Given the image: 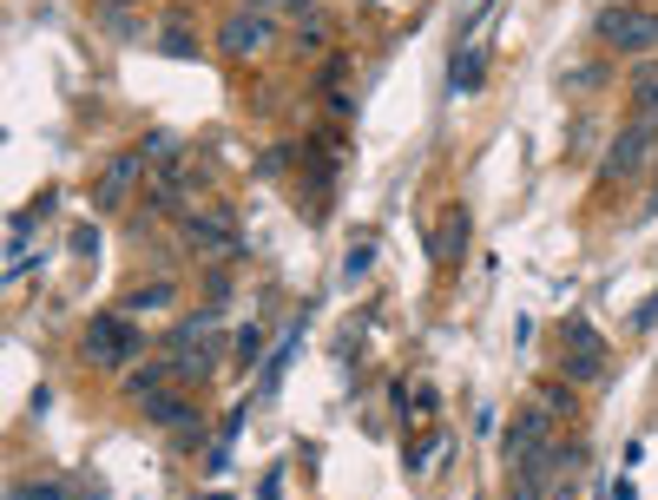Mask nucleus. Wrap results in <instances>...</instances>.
I'll list each match as a JSON object with an SVG mask.
<instances>
[{
    "instance_id": "f257e3e1",
    "label": "nucleus",
    "mask_w": 658,
    "mask_h": 500,
    "mask_svg": "<svg viewBox=\"0 0 658 500\" xmlns=\"http://www.w3.org/2000/svg\"><path fill=\"white\" fill-rule=\"evenodd\" d=\"M79 356L92 362V369H106V375H126L132 356H146V336H139V323H132L126 310H106V316H92V323H86Z\"/></svg>"
},
{
    "instance_id": "f03ea898",
    "label": "nucleus",
    "mask_w": 658,
    "mask_h": 500,
    "mask_svg": "<svg viewBox=\"0 0 658 500\" xmlns=\"http://www.w3.org/2000/svg\"><path fill=\"white\" fill-rule=\"evenodd\" d=\"M592 40H606L612 53H658V7H632V0L599 7Z\"/></svg>"
},
{
    "instance_id": "7ed1b4c3",
    "label": "nucleus",
    "mask_w": 658,
    "mask_h": 500,
    "mask_svg": "<svg viewBox=\"0 0 658 500\" xmlns=\"http://www.w3.org/2000/svg\"><path fill=\"white\" fill-rule=\"evenodd\" d=\"M178 237H185V251H191V257H205V264H218V257H244V237H237L230 205H205V212H191Z\"/></svg>"
},
{
    "instance_id": "20e7f679",
    "label": "nucleus",
    "mask_w": 658,
    "mask_h": 500,
    "mask_svg": "<svg viewBox=\"0 0 658 500\" xmlns=\"http://www.w3.org/2000/svg\"><path fill=\"white\" fill-rule=\"evenodd\" d=\"M547 441H553V415H547L540 402H527V409H513V422L501 429V461L520 468V461H533Z\"/></svg>"
},
{
    "instance_id": "39448f33",
    "label": "nucleus",
    "mask_w": 658,
    "mask_h": 500,
    "mask_svg": "<svg viewBox=\"0 0 658 500\" xmlns=\"http://www.w3.org/2000/svg\"><path fill=\"white\" fill-rule=\"evenodd\" d=\"M567 343H573V356L560 362L567 369V382H606V336L586 323V316H567V330H560Z\"/></svg>"
},
{
    "instance_id": "423d86ee",
    "label": "nucleus",
    "mask_w": 658,
    "mask_h": 500,
    "mask_svg": "<svg viewBox=\"0 0 658 500\" xmlns=\"http://www.w3.org/2000/svg\"><path fill=\"white\" fill-rule=\"evenodd\" d=\"M277 40V27H271V13H251V7H237L230 20L218 27V47L230 53V60H257L264 47Z\"/></svg>"
},
{
    "instance_id": "0eeeda50",
    "label": "nucleus",
    "mask_w": 658,
    "mask_h": 500,
    "mask_svg": "<svg viewBox=\"0 0 658 500\" xmlns=\"http://www.w3.org/2000/svg\"><path fill=\"white\" fill-rule=\"evenodd\" d=\"M139 171H146V151H139V145H132V151H119V158L99 171V185H92V212H126V198H132Z\"/></svg>"
},
{
    "instance_id": "6e6552de",
    "label": "nucleus",
    "mask_w": 658,
    "mask_h": 500,
    "mask_svg": "<svg viewBox=\"0 0 658 500\" xmlns=\"http://www.w3.org/2000/svg\"><path fill=\"white\" fill-rule=\"evenodd\" d=\"M652 151H658V133H646V126L626 119V133L612 139V151H606V178H639V171L652 165Z\"/></svg>"
},
{
    "instance_id": "1a4fd4ad",
    "label": "nucleus",
    "mask_w": 658,
    "mask_h": 500,
    "mask_svg": "<svg viewBox=\"0 0 658 500\" xmlns=\"http://www.w3.org/2000/svg\"><path fill=\"white\" fill-rule=\"evenodd\" d=\"M119 382H126V395H132V402L146 409L151 395H165V389H178V362H171V356H146V362H132V369H126Z\"/></svg>"
},
{
    "instance_id": "9d476101",
    "label": "nucleus",
    "mask_w": 658,
    "mask_h": 500,
    "mask_svg": "<svg viewBox=\"0 0 658 500\" xmlns=\"http://www.w3.org/2000/svg\"><path fill=\"white\" fill-rule=\"evenodd\" d=\"M429 257H435V271H454V264L468 257V212H461V205L441 212L435 237H429Z\"/></svg>"
},
{
    "instance_id": "9b49d317",
    "label": "nucleus",
    "mask_w": 658,
    "mask_h": 500,
    "mask_svg": "<svg viewBox=\"0 0 658 500\" xmlns=\"http://www.w3.org/2000/svg\"><path fill=\"white\" fill-rule=\"evenodd\" d=\"M296 350H303V323H296L291 336H284V343L264 356V369H257V402H271V395L284 389V375H291V356H296Z\"/></svg>"
},
{
    "instance_id": "f8f14e48",
    "label": "nucleus",
    "mask_w": 658,
    "mask_h": 500,
    "mask_svg": "<svg viewBox=\"0 0 658 500\" xmlns=\"http://www.w3.org/2000/svg\"><path fill=\"white\" fill-rule=\"evenodd\" d=\"M191 415H198V409H191V389H185V382L146 402V422H151V429H191Z\"/></svg>"
},
{
    "instance_id": "ddd939ff",
    "label": "nucleus",
    "mask_w": 658,
    "mask_h": 500,
    "mask_svg": "<svg viewBox=\"0 0 658 500\" xmlns=\"http://www.w3.org/2000/svg\"><path fill=\"white\" fill-rule=\"evenodd\" d=\"M481 79H488V53H481V47H461L454 67H448V92L468 99V92H481Z\"/></svg>"
},
{
    "instance_id": "4468645a",
    "label": "nucleus",
    "mask_w": 658,
    "mask_h": 500,
    "mask_svg": "<svg viewBox=\"0 0 658 500\" xmlns=\"http://www.w3.org/2000/svg\"><path fill=\"white\" fill-rule=\"evenodd\" d=\"M171 296H178V290L165 284V277H158V284H139L132 296H126V316H146V310H165Z\"/></svg>"
},
{
    "instance_id": "2eb2a0df",
    "label": "nucleus",
    "mask_w": 658,
    "mask_h": 500,
    "mask_svg": "<svg viewBox=\"0 0 658 500\" xmlns=\"http://www.w3.org/2000/svg\"><path fill=\"white\" fill-rule=\"evenodd\" d=\"M533 402L560 422V415H573V382H540V395H533Z\"/></svg>"
},
{
    "instance_id": "dca6fc26",
    "label": "nucleus",
    "mask_w": 658,
    "mask_h": 500,
    "mask_svg": "<svg viewBox=\"0 0 658 500\" xmlns=\"http://www.w3.org/2000/svg\"><path fill=\"white\" fill-rule=\"evenodd\" d=\"M369 271H375V237L350 244V257H343V284H363Z\"/></svg>"
},
{
    "instance_id": "f3484780",
    "label": "nucleus",
    "mask_w": 658,
    "mask_h": 500,
    "mask_svg": "<svg viewBox=\"0 0 658 500\" xmlns=\"http://www.w3.org/2000/svg\"><path fill=\"white\" fill-rule=\"evenodd\" d=\"M632 126H646V133H658V79H646V86L632 92Z\"/></svg>"
},
{
    "instance_id": "a211bd4d",
    "label": "nucleus",
    "mask_w": 658,
    "mask_h": 500,
    "mask_svg": "<svg viewBox=\"0 0 658 500\" xmlns=\"http://www.w3.org/2000/svg\"><path fill=\"white\" fill-rule=\"evenodd\" d=\"M165 53H171V60H198V40H191L185 20H165Z\"/></svg>"
},
{
    "instance_id": "6ab92c4d",
    "label": "nucleus",
    "mask_w": 658,
    "mask_h": 500,
    "mask_svg": "<svg viewBox=\"0 0 658 500\" xmlns=\"http://www.w3.org/2000/svg\"><path fill=\"white\" fill-rule=\"evenodd\" d=\"M599 79H606V67H573V72H560V92H586Z\"/></svg>"
},
{
    "instance_id": "aec40b11",
    "label": "nucleus",
    "mask_w": 658,
    "mask_h": 500,
    "mask_svg": "<svg viewBox=\"0 0 658 500\" xmlns=\"http://www.w3.org/2000/svg\"><path fill=\"white\" fill-rule=\"evenodd\" d=\"M237 362H244V369H264V336H257V330L237 336Z\"/></svg>"
},
{
    "instance_id": "412c9836",
    "label": "nucleus",
    "mask_w": 658,
    "mask_h": 500,
    "mask_svg": "<svg viewBox=\"0 0 658 500\" xmlns=\"http://www.w3.org/2000/svg\"><path fill=\"white\" fill-rule=\"evenodd\" d=\"M73 251H79V257H92V251H99V224H73Z\"/></svg>"
},
{
    "instance_id": "4be33fe9",
    "label": "nucleus",
    "mask_w": 658,
    "mask_h": 500,
    "mask_svg": "<svg viewBox=\"0 0 658 500\" xmlns=\"http://www.w3.org/2000/svg\"><path fill=\"white\" fill-rule=\"evenodd\" d=\"M323 40H330V27H323V20H310V27H303V40H296V47H303V53H316V47H323Z\"/></svg>"
},
{
    "instance_id": "5701e85b",
    "label": "nucleus",
    "mask_w": 658,
    "mask_h": 500,
    "mask_svg": "<svg viewBox=\"0 0 658 500\" xmlns=\"http://www.w3.org/2000/svg\"><path fill=\"white\" fill-rule=\"evenodd\" d=\"M126 7H139V0H99V13H106V20H119Z\"/></svg>"
},
{
    "instance_id": "b1692460",
    "label": "nucleus",
    "mask_w": 658,
    "mask_h": 500,
    "mask_svg": "<svg viewBox=\"0 0 658 500\" xmlns=\"http://www.w3.org/2000/svg\"><path fill=\"white\" fill-rule=\"evenodd\" d=\"M244 7H251V13H271V7H277V0H244Z\"/></svg>"
},
{
    "instance_id": "393cba45",
    "label": "nucleus",
    "mask_w": 658,
    "mask_h": 500,
    "mask_svg": "<svg viewBox=\"0 0 658 500\" xmlns=\"http://www.w3.org/2000/svg\"><path fill=\"white\" fill-rule=\"evenodd\" d=\"M553 500H573V488H553Z\"/></svg>"
},
{
    "instance_id": "a878e982",
    "label": "nucleus",
    "mask_w": 658,
    "mask_h": 500,
    "mask_svg": "<svg viewBox=\"0 0 658 500\" xmlns=\"http://www.w3.org/2000/svg\"><path fill=\"white\" fill-rule=\"evenodd\" d=\"M205 500H230V494H205Z\"/></svg>"
},
{
    "instance_id": "bb28decb",
    "label": "nucleus",
    "mask_w": 658,
    "mask_h": 500,
    "mask_svg": "<svg viewBox=\"0 0 658 500\" xmlns=\"http://www.w3.org/2000/svg\"><path fill=\"white\" fill-rule=\"evenodd\" d=\"M291 7H310V0H291Z\"/></svg>"
}]
</instances>
